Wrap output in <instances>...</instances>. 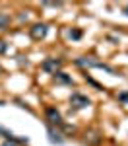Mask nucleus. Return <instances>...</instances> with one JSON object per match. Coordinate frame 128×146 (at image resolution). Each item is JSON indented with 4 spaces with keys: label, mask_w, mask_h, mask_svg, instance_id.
I'll return each mask as SVG.
<instances>
[{
    "label": "nucleus",
    "mask_w": 128,
    "mask_h": 146,
    "mask_svg": "<svg viewBox=\"0 0 128 146\" xmlns=\"http://www.w3.org/2000/svg\"><path fill=\"white\" fill-rule=\"evenodd\" d=\"M60 64H62V62H60L58 58H47L45 62L41 64V68H43L45 72H49V74H56L58 68H60Z\"/></svg>",
    "instance_id": "f03ea898"
},
{
    "label": "nucleus",
    "mask_w": 128,
    "mask_h": 146,
    "mask_svg": "<svg viewBox=\"0 0 128 146\" xmlns=\"http://www.w3.org/2000/svg\"><path fill=\"white\" fill-rule=\"evenodd\" d=\"M54 80H56L58 84H72V78H70L68 74H64V72H56Z\"/></svg>",
    "instance_id": "423d86ee"
},
{
    "label": "nucleus",
    "mask_w": 128,
    "mask_h": 146,
    "mask_svg": "<svg viewBox=\"0 0 128 146\" xmlns=\"http://www.w3.org/2000/svg\"><path fill=\"white\" fill-rule=\"evenodd\" d=\"M70 103L74 105V109H83V107L89 105V100L85 96H81V94H72L70 96Z\"/></svg>",
    "instance_id": "f257e3e1"
},
{
    "label": "nucleus",
    "mask_w": 128,
    "mask_h": 146,
    "mask_svg": "<svg viewBox=\"0 0 128 146\" xmlns=\"http://www.w3.org/2000/svg\"><path fill=\"white\" fill-rule=\"evenodd\" d=\"M49 140H51L53 144H62V142H64V138L58 135V133L54 131V129H53V127H49Z\"/></svg>",
    "instance_id": "39448f33"
},
{
    "label": "nucleus",
    "mask_w": 128,
    "mask_h": 146,
    "mask_svg": "<svg viewBox=\"0 0 128 146\" xmlns=\"http://www.w3.org/2000/svg\"><path fill=\"white\" fill-rule=\"evenodd\" d=\"M0 105H4V101H0Z\"/></svg>",
    "instance_id": "9b49d317"
},
{
    "label": "nucleus",
    "mask_w": 128,
    "mask_h": 146,
    "mask_svg": "<svg viewBox=\"0 0 128 146\" xmlns=\"http://www.w3.org/2000/svg\"><path fill=\"white\" fill-rule=\"evenodd\" d=\"M126 14H128V8H126Z\"/></svg>",
    "instance_id": "f8f14e48"
},
{
    "label": "nucleus",
    "mask_w": 128,
    "mask_h": 146,
    "mask_svg": "<svg viewBox=\"0 0 128 146\" xmlns=\"http://www.w3.org/2000/svg\"><path fill=\"white\" fill-rule=\"evenodd\" d=\"M118 98H120V100H122V101H128V94H120Z\"/></svg>",
    "instance_id": "9d476101"
},
{
    "label": "nucleus",
    "mask_w": 128,
    "mask_h": 146,
    "mask_svg": "<svg viewBox=\"0 0 128 146\" xmlns=\"http://www.w3.org/2000/svg\"><path fill=\"white\" fill-rule=\"evenodd\" d=\"M2 146H16V142H14V140H6Z\"/></svg>",
    "instance_id": "1a4fd4ad"
},
{
    "label": "nucleus",
    "mask_w": 128,
    "mask_h": 146,
    "mask_svg": "<svg viewBox=\"0 0 128 146\" xmlns=\"http://www.w3.org/2000/svg\"><path fill=\"white\" fill-rule=\"evenodd\" d=\"M31 35H33L35 39H43L47 35V25L45 23H37V25H33L31 27Z\"/></svg>",
    "instance_id": "20e7f679"
},
{
    "label": "nucleus",
    "mask_w": 128,
    "mask_h": 146,
    "mask_svg": "<svg viewBox=\"0 0 128 146\" xmlns=\"http://www.w3.org/2000/svg\"><path fill=\"white\" fill-rule=\"evenodd\" d=\"M47 119H49L51 125H62V117H60V113L54 107H49L47 109Z\"/></svg>",
    "instance_id": "7ed1b4c3"
},
{
    "label": "nucleus",
    "mask_w": 128,
    "mask_h": 146,
    "mask_svg": "<svg viewBox=\"0 0 128 146\" xmlns=\"http://www.w3.org/2000/svg\"><path fill=\"white\" fill-rule=\"evenodd\" d=\"M8 23H10V18L8 16H0V29H4Z\"/></svg>",
    "instance_id": "0eeeda50"
},
{
    "label": "nucleus",
    "mask_w": 128,
    "mask_h": 146,
    "mask_svg": "<svg viewBox=\"0 0 128 146\" xmlns=\"http://www.w3.org/2000/svg\"><path fill=\"white\" fill-rule=\"evenodd\" d=\"M70 37H72V39H80L81 31H80V29H72V31H70Z\"/></svg>",
    "instance_id": "6e6552de"
}]
</instances>
